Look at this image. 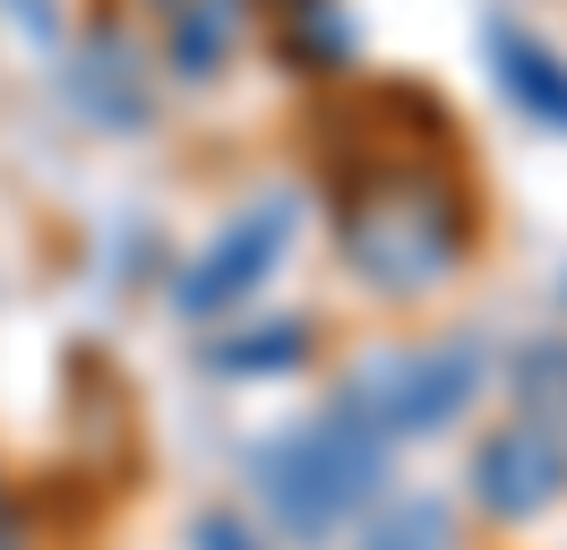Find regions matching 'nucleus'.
Here are the masks:
<instances>
[{"label": "nucleus", "instance_id": "obj_3", "mask_svg": "<svg viewBox=\"0 0 567 550\" xmlns=\"http://www.w3.org/2000/svg\"><path fill=\"white\" fill-rule=\"evenodd\" d=\"M482 378H491V361H482V344H473V336L388 344V353H370V361L344 378L336 405L361 412L379 439H422V430H447L456 412H473Z\"/></svg>", "mask_w": 567, "mask_h": 550}, {"label": "nucleus", "instance_id": "obj_10", "mask_svg": "<svg viewBox=\"0 0 567 550\" xmlns=\"http://www.w3.org/2000/svg\"><path fill=\"white\" fill-rule=\"evenodd\" d=\"M301 361H310V318H267L249 336L207 344V370L224 378H267V370H301Z\"/></svg>", "mask_w": 567, "mask_h": 550}, {"label": "nucleus", "instance_id": "obj_13", "mask_svg": "<svg viewBox=\"0 0 567 550\" xmlns=\"http://www.w3.org/2000/svg\"><path fill=\"white\" fill-rule=\"evenodd\" d=\"M198 550H258V542H249L233 516H207V524H198Z\"/></svg>", "mask_w": 567, "mask_h": 550}, {"label": "nucleus", "instance_id": "obj_4", "mask_svg": "<svg viewBox=\"0 0 567 550\" xmlns=\"http://www.w3.org/2000/svg\"><path fill=\"white\" fill-rule=\"evenodd\" d=\"M284 249H292V206L284 198H258V206H241L224 233L181 267V284H173V302L189 309V318H215V309H241L267 275L284 267Z\"/></svg>", "mask_w": 567, "mask_h": 550}, {"label": "nucleus", "instance_id": "obj_11", "mask_svg": "<svg viewBox=\"0 0 567 550\" xmlns=\"http://www.w3.org/2000/svg\"><path fill=\"white\" fill-rule=\"evenodd\" d=\"M516 405L559 430V412H567V336H542V344L516 353Z\"/></svg>", "mask_w": 567, "mask_h": 550}, {"label": "nucleus", "instance_id": "obj_8", "mask_svg": "<svg viewBox=\"0 0 567 550\" xmlns=\"http://www.w3.org/2000/svg\"><path fill=\"white\" fill-rule=\"evenodd\" d=\"M267 18H276V52L301 78H336V69H353L361 52V27L344 0H267Z\"/></svg>", "mask_w": 567, "mask_h": 550}, {"label": "nucleus", "instance_id": "obj_5", "mask_svg": "<svg viewBox=\"0 0 567 550\" xmlns=\"http://www.w3.org/2000/svg\"><path fill=\"white\" fill-rule=\"evenodd\" d=\"M473 499H482L498 524H525V516L559 508L567 499V439L550 421H533V412L498 421L491 439L473 447Z\"/></svg>", "mask_w": 567, "mask_h": 550}, {"label": "nucleus", "instance_id": "obj_9", "mask_svg": "<svg viewBox=\"0 0 567 550\" xmlns=\"http://www.w3.org/2000/svg\"><path fill=\"white\" fill-rule=\"evenodd\" d=\"M173 18V34H164V61H173V78H215V69L233 61V43H241V18L249 0H181V9H164Z\"/></svg>", "mask_w": 567, "mask_h": 550}, {"label": "nucleus", "instance_id": "obj_12", "mask_svg": "<svg viewBox=\"0 0 567 550\" xmlns=\"http://www.w3.org/2000/svg\"><path fill=\"white\" fill-rule=\"evenodd\" d=\"M361 550H456V533H447V516L430 508H395V516H379L370 533H361Z\"/></svg>", "mask_w": 567, "mask_h": 550}, {"label": "nucleus", "instance_id": "obj_7", "mask_svg": "<svg viewBox=\"0 0 567 550\" xmlns=\"http://www.w3.org/2000/svg\"><path fill=\"white\" fill-rule=\"evenodd\" d=\"M70 95L104 121V130H130V121H146V52H130V34H86L78 43V78Z\"/></svg>", "mask_w": 567, "mask_h": 550}, {"label": "nucleus", "instance_id": "obj_2", "mask_svg": "<svg viewBox=\"0 0 567 550\" xmlns=\"http://www.w3.org/2000/svg\"><path fill=\"white\" fill-rule=\"evenodd\" d=\"M388 447L361 412L327 405L310 412L301 430H284L267 456H258V490H267V508H276L284 533H301V542H319V533H336L353 508H370L379 499V481H388Z\"/></svg>", "mask_w": 567, "mask_h": 550}, {"label": "nucleus", "instance_id": "obj_14", "mask_svg": "<svg viewBox=\"0 0 567 550\" xmlns=\"http://www.w3.org/2000/svg\"><path fill=\"white\" fill-rule=\"evenodd\" d=\"M155 9H181V0H155Z\"/></svg>", "mask_w": 567, "mask_h": 550}, {"label": "nucleus", "instance_id": "obj_1", "mask_svg": "<svg viewBox=\"0 0 567 550\" xmlns=\"http://www.w3.org/2000/svg\"><path fill=\"white\" fill-rule=\"evenodd\" d=\"M336 249L344 267L388 293L413 302L430 284H447L473 249V198H464L456 172L422 164V155H395V164H361L344 206H336Z\"/></svg>", "mask_w": 567, "mask_h": 550}, {"label": "nucleus", "instance_id": "obj_6", "mask_svg": "<svg viewBox=\"0 0 567 550\" xmlns=\"http://www.w3.org/2000/svg\"><path fill=\"white\" fill-rule=\"evenodd\" d=\"M482 43H491V69H498V86L516 95V112L542 121V130H567V52H550V43L525 34L516 18L482 27Z\"/></svg>", "mask_w": 567, "mask_h": 550}]
</instances>
